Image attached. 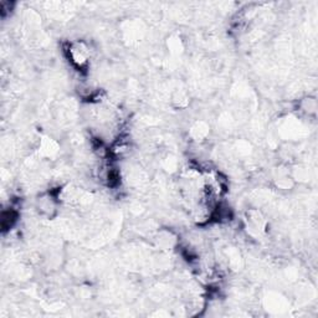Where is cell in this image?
<instances>
[{
	"label": "cell",
	"instance_id": "cell-1",
	"mask_svg": "<svg viewBox=\"0 0 318 318\" xmlns=\"http://www.w3.org/2000/svg\"><path fill=\"white\" fill-rule=\"evenodd\" d=\"M69 54L72 62L78 67L85 66L89 61V47L83 42H75V44L70 45Z\"/></svg>",
	"mask_w": 318,
	"mask_h": 318
},
{
	"label": "cell",
	"instance_id": "cell-2",
	"mask_svg": "<svg viewBox=\"0 0 318 318\" xmlns=\"http://www.w3.org/2000/svg\"><path fill=\"white\" fill-rule=\"evenodd\" d=\"M246 222H247V227L251 229L252 231L262 232L265 230L266 226V220L265 216L262 215L260 210L258 209H251V210H247L246 213Z\"/></svg>",
	"mask_w": 318,
	"mask_h": 318
},
{
	"label": "cell",
	"instance_id": "cell-3",
	"mask_svg": "<svg viewBox=\"0 0 318 318\" xmlns=\"http://www.w3.org/2000/svg\"><path fill=\"white\" fill-rule=\"evenodd\" d=\"M37 207H39V211L42 215L51 218L56 211V203L54 200V198H51L50 195H45L41 199H39Z\"/></svg>",
	"mask_w": 318,
	"mask_h": 318
},
{
	"label": "cell",
	"instance_id": "cell-4",
	"mask_svg": "<svg viewBox=\"0 0 318 318\" xmlns=\"http://www.w3.org/2000/svg\"><path fill=\"white\" fill-rule=\"evenodd\" d=\"M155 241H157L158 246H162L163 249L170 250L177 243V239L170 231H162L158 232V235L155 236Z\"/></svg>",
	"mask_w": 318,
	"mask_h": 318
},
{
	"label": "cell",
	"instance_id": "cell-5",
	"mask_svg": "<svg viewBox=\"0 0 318 318\" xmlns=\"http://www.w3.org/2000/svg\"><path fill=\"white\" fill-rule=\"evenodd\" d=\"M209 133V126L204 122H197L195 125L191 127V134L194 136L195 141H203Z\"/></svg>",
	"mask_w": 318,
	"mask_h": 318
},
{
	"label": "cell",
	"instance_id": "cell-6",
	"mask_svg": "<svg viewBox=\"0 0 318 318\" xmlns=\"http://www.w3.org/2000/svg\"><path fill=\"white\" fill-rule=\"evenodd\" d=\"M301 111L307 116H316L317 112V101L315 97H307L301 102Z\"/></svg>",
	"mask_w": 318,
	"mask_h": 318
}]
</instances>
